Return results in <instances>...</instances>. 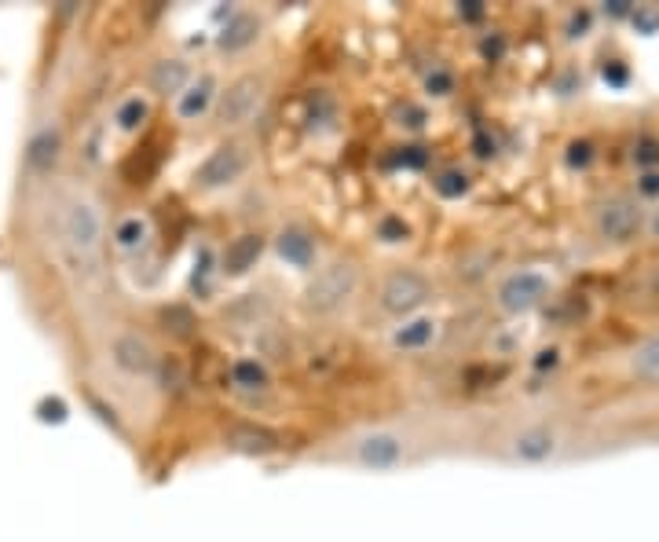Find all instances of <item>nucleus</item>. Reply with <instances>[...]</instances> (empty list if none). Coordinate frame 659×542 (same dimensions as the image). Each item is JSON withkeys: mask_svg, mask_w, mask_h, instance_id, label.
I'll use <instances>...</instances> for the list:
<instances>
[{"mask_svg": "<svg viewBox=\"0 0 659 542\" xmlns=\"http://www.w3.org/2000/svg\"><path fill=\"white\" fill-rule=\"evenodd\" d=\"M264 95H268L264 74H242L228 88H220L213 114L223 129H242V125H249L256 118V110L264 106Z\"/></svg>", "mask_w": 659, "mask_h": 542, "instance_id": "nucleus-6", "label": "nucleus"}, {"mask_svg": "<svg viewBox=\"0 0 659 542\" xmlns=\"http://www.w3.org/2000/svg\"><path fill=\"white\" fill-rule=\"evenodd\" d=\"M190 74L187 70V62H180V59H162V62H154V70H151V88L154 92H162V95H176L187 81H190Z\"/></svg>", "mask_w": 659, "mask_h": 542, "instance_id": "nucleus-16", "label": "nucleus"}, {"mask_svg": "<svg viewBox=\"0 0 659 542\" xmlns=\"http://www.w3.org/2000/svg\"><path fill=\"white\" fill-rule=\"evenodd\" d=\"M62 151V132H59V125L55 129H41L34 136V143H29V162H34L37 169H48V165H55V158Z\"/></svg>", "mask_w": 659, "mask_h": 542, "instance_id": "nucleus-19", "label": "nucleus"}, {"mask_svg": "<svg viewBox=\"0 0 659 542\" xmlns=\"http://www.w3.org/2000/svg\"><path fill=\"white\" fill-rule=\"evenodd\" d=\"M626 363H630V374H634V377H641V381H659V338L641 341Z\"/></svg>", "mask_w": 659, "mask_h": 542, "instance_id": "nucleus-18", "label": "nucleus"}, {"mask_svg": "<svg viewBox=\"0 0 659 542\" xmlns=\"http://www.w3.org/2000/svg\"><path fill=\"white\" fill-rule=\"evenodd\" d=\"M216 95H220V81H216V74H195L190 81L172 95V114L180 118L183 125L190 121H202L209 110L216 106Z\"/></svg>", "mask_w": 659, "mask_h": 542, "instance_id": "nucleus-9", "label": "nucleus"}, {"mask_svg": "<svg viewBox=\"0 0 659 542\" xmlns=\"http://www.w3.org/2000/svg\"><path fill=\"white\" fill-rule=\"evenodd\" d=\"M147 235H151V228H147V220H143V216H125L121 224L114 228V246L121 253H132V249H139L143 242H147Z\"/></svg>", "mask_w": 659, "mask_h": 542, "instance_id": "nucleus-20", "label": "nucleus"}, {"mask_svg": "<svg viewBox=\"0 0 659 542\" xmlns=\"http://www.w3.org/2000/svg\"><path fill=\"white\" fill-rule=\"evenodd\" d=\"M560 447H564V440H560V433L553 425H524V429H517V433L502 436V443H498V451H502L506 458L527 461V466H539V461L557 458Z\"/></svg>", "mask_w": 659, "mask_h": 542, "instance_id": "nucleus-8", "label": "nucleus"}, {"mask_svg": "<svg viewBox=\"0 0 659 542\" xmlns=\"http://www.w3.org/2000/svg\"><path fill=\"white\" fill-rule=\"evenodd\" d=\"M645 190H648V195H655V190H659V176H648V183H645Z\"/></svg>", "mask_w": 659, "mask_h": 542, "instance_id": "nucleus-25", "label": "nucleus"}, {"mask_svg": "<svg viewBox=\"0 0 659 542\" xmlns=\"http://www.w3.org/2000/svg\"><path fill=\"white\" fill-rule=\"evenodd\" d=\"M282 257H289L297 267H308L312 264V257H315V242L308 235H297V231H289V235H282Z\"/></svg>", "mask_w": 659, "mask_h": 542, "instance_id": "nucleus-21", "label": "nucleus"}, {"mask_svg": "<svg viewBox=\"0 0 659 542\" xmlns=\"http://www.w3.org/2000/svg\"><path fill=\"white\" fill-rule=\"evenodd\" d=\"M59 249L74 267L95 271L103 257V242H106V216H103V202L92 195L88 187H70L59 198Z\"/></svg>", "mask_w": 659, "mask_h": 542, "instance_id": "nucleus-1", "label": "nucleus"}, {"mask_svg": "<svg viewBox=\"0 0 659 542\" xmlns=\"http://www.w3.org/2000/svg\"><path fill=\"white\" fill-rule=\"evenodd\" d=\"M648 231H652V238H659V205H655L652 216H648Z\"/></svg>", "mask_w": 659, "mask_h": 542, "instance_id": "nucleus-24", "label": "nucleus"}, {"mask_svg": "<svg viewBox=\"0 0 659 542\" xmlns=\"http://www.w3.org/2000/svg\"><path fill=\"white\" fill-rule=\"evenodd\" d=\"M359 279H363V271L352 257L323 260L312 271L308 286H304V308H308L312 315H323V319L337 315L352 297L359 293Z\"/></svg>", "mask_w": 659, "mask_h": 542, "instance_id": "nucleus-3", "label": "nucleus"}, {"mask_svg": "<svg viewBox=\"0 0 659 542\" xmlns=\"http://www.w3.org/2000/svg\"><path fill=\"white\" fill-rule=\"evenodd\" d=\"M553 290V279L539 267H520V271H509V275L494 286V305L502 308L506 315H524L539 308Z\"/></svg>", "mask_w": 659, "mask_h": 542, "instance_id": "nucleus-7", "label": "nucleus"}, {"mask_svg": "<svg viewBox=\"0 0 659 542\" xmlns=\"http://www.w3.org/2000/svg\"><path fill=\"white\" fill-rule=\"evenodd\" d=\"M637 202L634 198H612L604 202L597 209V231L608 238V242H623V238H630L634 228H637Z\"/></svg>", "mask_w": 659, "mask_h": 542, "instance_id": "nucleus-11", "label": "nucleus"}, {"mask_svg": "<svg viewBox=\"0 0 659 542\" xmlns=\"http://www.w3.org/2000/svg\"><path fill=\"white\" fill-rule=\"evenodd\" d=\"M147 118H151V103H147V95H128V99H121L118 110H114V125H118V132H139Z\"/></svg>", "mask_w": 659, "mask_h": 542, "instance_id": "nucleus-17", "label": "nucleus"}, {"mask_svg": "<svg viewBox=\"0 0 659 542\" xmlns=\"http://www.w3.org/2000/svg\"><path fill=\"white\" fill-rule=\"evenodd\" d=\"M231 385L238 392H264L271 385V374L256 356H242V359L231 363Z\"/></svg>", "mask_w": 659, "mask_h": 542, "instance_id": "nucleus-15", "label": "nucleus"}, {"mask_svg": "<svg viewBox=\"0 0 659 542\" xmlns=\"http://www.w3.org/2000/svg\"><path fill=\"white\" fill-rule=\"evenodd\" d=\"M256 37H261V19H256V15H249V11H238L235 19L220 29L216 48L231 55V52H242V48H249Z\"/></svg>", "mask_w": 659, "mask_h": 542, "instance_id": "nucleus-14", "label": "nucleus"}, {"mask_svg": "<svg viewBox=\"0 0 659 542\" xmlns=\"http://www.w3.org/2000/svg\"><path fill=\"white\" fill-rule=\"evenodd\" d=\"M432 300V282L414 267H396L377 286V308L392 319H410Z\"/></svg>", "mask_w": 659, "mask_h": 542, "instance_id": "nucleus-5", "label": "nucleus"}, {"mask_svg": "<svg viewBox=\"0 0 659 542\" xmlns=\"http://www.w3.org/2000/svg\"><path fill=\"white\" fill-rule=\"evenodd\" d=\"M110 363L118 366V370H125V374H136V377H147L151 370H154V363H158V356H154V348L147 345L139 338V333H118L114 341H110Z\"/></svg>", "mask_w": 659, "mask_h": 542, "instance_id": "nucleus-10", "label": "nucleus"}, {"mask_svg": "<svg viewBox=\"0 0 659 542\" xmlns=\"http://www.w3.org/2000/svg\"><path fill=\"white\" fill-rule=\"evenodd\" d=\"M261 253H264V238L246 231V235H238V238H231V242H228V249H223V257H220V271H223V275H231V279H238V275H246V271L256 267Z\"/></svg>", "mask_w": 659, "mask_h": 542, "instance_id": "nucleus-13", "label": "nucleus"}, {"mask_svg": "<svg viewBox=\"0 0 659 542\" xmlns=\"http://www.w3.org/2000/svg\"><path fill=\"white\" fill-rule=\"evenodd\" d=\"M436 333H440L436 319L410 315V319H399V326H392L389 345L396 352H425V348H432V341H436Z\"/></svg>", "mask_w": 659, "mask_h": 542, "instance_id": "nucleus-12", "label": "nucleus"}, {"mask_svg": "<svg viewBox=\"0 0 659 542\" xmlns=\"http://www.w3.org/2000/svg\"><path fill=\"white\" fill-rule=\"evenodd\" d=\"M249 162H253L249 143L231 136V139H223V143H216V147L209 151V158L195 169L190 183H195L198 190H205V195H213V190H223V187H231V183L242 180Z\"/></svg>", "mask_w": 659, "mask_h": 542, "instance_id": "nucleus-4", "label": "nucleus"}, {"mask_svg": "<svg viewBox=\"0 0 659 542\" xmlns=\"http://www.w3.org/2000/svg\"><path fill=\"white\" fill-rule=\"evenodd\" d=\"M422 440L414 433L399 425H366L356 429L333 443V447L323 454L330 461H345V466H356V469H370V473H392V469H403L410 466L414 458H422Z\"/></svg>", "mask_w": 659, "mask_h": 542, "instance_id": "nucleus-2", "label": "nucleus"}, {"mask_svg": "<svg viewBox=\"0 0 659 542\" xmlns=\"http://www.w3.org/2000/svg\"><path fill=\"white\" fill-rule=\"evenodd\" d=\"M451 88H455V77L447 70H436V77H429V92L432 95H451Z\"/></svg>", "mask_w": 659, "mask_h": 542, "instance_id": "nucleus-22", "label": "nucleus"}, {"mask_svg": "<svg viewBox=\"0 0 659 542\" xmlns=\"http://www.w3.org/2000/svg\"><path fill=\"white\" fill-rule=\"evenodd\" d=\"M659 151H655V143H641V162H655Z\"/></svg>", "mask_w": 659, "mask_h": 542, "instance_id": "nucleus-23", "label": "nucleus"}]
</instances>
